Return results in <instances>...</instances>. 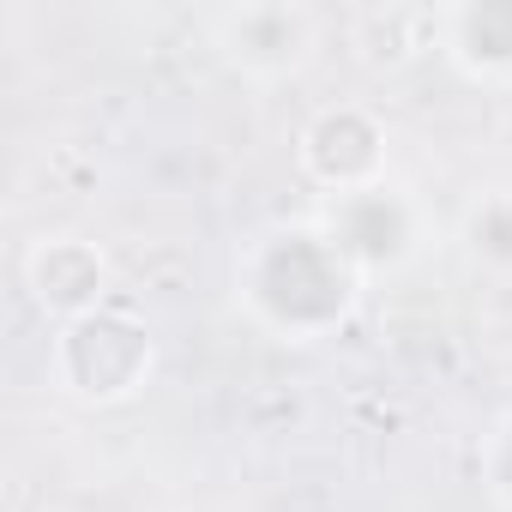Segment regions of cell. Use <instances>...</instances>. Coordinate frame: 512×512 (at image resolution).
I'll return each instance as SVG.
<instances>
[{
    "label": "cell",
    "mask_w": 512,
    "mask_h": 512,
    "mask_svg": "<svg viewBox=\"0 0 512 512\" xmlns=\"http://www.w3.org/2000/svg\"><path fill=\"white\" fill-rule=\"evenodd\" d=\"M241 302L253 308V320L272 326L278 338H326L356 314L362 296V272L332 247V235L308 217V223H278L241 253L235 272Z\"/></svg>",
    "instance_id": "6da1fadb"
},
{
    "label": "cell",
    "mask_w": 512,
    "mask_h": 512,
    "mask_svg": "<svg viewBox=\"0 0 512 512\" xmlns=\"http://www.w3.org/2000/svg\"><path fill=\"white\" fill-rule=\"evenodd\" d=\"M49 368H55V386L91 410H109V404H127L151 368H157V344L151 332L121 314V308H97L85 320H67L55 332V350H49Z\"/></svg>",
    "instance_id": "7a4b0ae2"
},
{
    "label": "cell",
    "mask_w": 512,
    "mask_h": 512,
    "mask_svg": "<svg viewBox=\"0 0 512 512\" xmlns=\"http://www.w3.org/2000/svg\"><path fill=\"white\" fill-rule=\"evenodd\" d=\"M314 223L332 235V247L362 272V284L416 266V260H422V247H428V211H422L416 193L398 187L392 175L374 181V187H356V193H332V199H320Z\"/></svg>",
    "instance_id": "3957f363"
},
{
    "label": "cell",
    "mask_w": 512,
    "mask_h": 512,
    "mask_svg": "<svg viewBox=\"0 0 512 512\" xmlns=\"http://www.w3.org/2000/svg\"><path fill=\"white\" fill-rule=\"evenodd\" d=\"M211 49L241 73V79H296L314 55H320V13L302 0H241L205 19Z\"/></svg>",
    "instance_id": "277c9868"
},
{
    "label": "cell",
    "mask_w": 512,
    "mask_h": 512,
    "mask_svg": "<svg viewBox=\"0 0 512 512\" xmlns=\"http://www.w3.org/2000/svg\"><path fill=\"white\" fill-rule=\"evenodd\" d=\"M296 163L320 187V199L356 193V187L386 181V169H392V133H386V121L368 103H326V109H314L302 121Z\"/></svg>",
    "instance_id": "5b68a950"
},
{
    "label": "cell",
    "mask_w": 512,
    "mask_h": 512,
    "mask_svg": "<svg viewBox=\"0 0 512 512\" xmlns=\"http://www.w3.org/2000/svg\"><path fill=\"white\" fill-rule=\"evenodd\" d=\"M25 290L49 320H85L109 308V260L85 235H37L25 253Z\"/></svg>",
    "instance_id": "8992f818"
},
{
    "label": "cell",
    "mask_w": 512,
    "mask_h": 512,
    "mask_svg": "<svg viewBox=\"0 0 512 512\" xmlns=\"http://www.w3.org/2000/svg\"><path fill=\"white\" fill-rule=\"evenodd\" d=\"M440 55L470 85H512V0L440 7Z\"/></svg>",
    "instance_id": "52a82bcc"
},
{
    "label": "cell",
    "mask_w": 512,
    "mask_h": 512,
    "mask_svg": "<svg viewBox=\"0 0 512 512\" xmlns=\"http://www.w3.org/2000/svg\"><path fill=\"white\" fill-rule=\"evenodd\" d=\"M428 49H440V7H374L356 19V55L374 73L416 67Z\"/></svg>",
    "instance_id": "ba28073f"
},
{
    "label": "cell",
    "mask_w": 512,
    "mask_h": 512,
    "mask_svg": "<svg viewBox=\"0 0 512 512\" xmlns=\"http://www.w3.org/2000/svg\"><path fill=\"white\" fill-rule=\"evenodd\" d=\"M458 247L464 260L488 278H512V187H488L464 205L458 217Z\"/></svg>",
    "instance_id": "9c48e42d"
},
{
    "label": "cell",
    "mask_w": 512,
    "mask_h": 512,
    "mask_svg": "<svg viewBox=\"0 0 512 512\" xmlns=\"http://www.w3.org/2000/svg\"><path fill=\"white\" fill-rule=\"evenodd\" d=\"M482 482H488V494L512 512V416H500V422L488 428V440H482Z\"/></svg>",
    "instance_id": "30bf717a"
}]
</instances>
